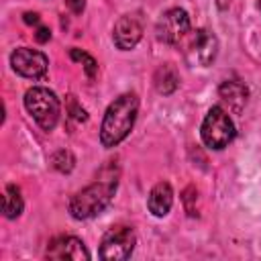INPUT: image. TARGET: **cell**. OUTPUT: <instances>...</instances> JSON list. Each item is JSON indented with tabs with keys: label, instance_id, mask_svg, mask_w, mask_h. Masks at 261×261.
I'll return each instance as SVG.
<instances>
[{
	"label": "cell",
	"instance_id": "obj_1",
	"mask_svg": "<svg viewBox=\"0 0 261 261\" xmlns=\"http://www.w3.org/2000/svg\"><path fill=\"white\" fill-rule=\"evenodd\" d=\"M137 112H139V98L135 94L118 96L104 112L100 126V143L104 147H116L120 141H124L135 126Z\"/></svg>",
	"mask_w": 261,
	"mask_h": 261
},
{
	"label": "cell",
	"instance_id": "obj_2",
	"mask_svg": "<svg viewBox=\"0 0 261 261\" xmlns=\"http://www.w3.org/2000/svg\"><path fill=\"white\" fill-rule=\"evenodd\" d=\"M114 192H116V177L114 175L102 177L69 198V204H67L69 214L77 220L94 218L112 202Z\"/></svg>",
	"mask_w": 261,
	"mask_h": 261
},
{
	"label": "cell",
	"instance_id": "obj_3",
	"mask_svg": "<svg viewBox=\"0 0 261 261\" xmlns=\"http://www.w3.org/2000/svg\"><path fill=\"white\" fill-rule=\"evenodd\" d=\"M24 108L43 130H53L59 120V114H61L59 98L49 88H41V86L27 90Z\"/></svg>",
	"mask_w": 261,
	"mask_h": 261
},
{
	"label": "cell",
	"instance_id": "obj_4",
	"mask_svg": "<svg viewBox=\"0 0 261 261\" xmlns=\"http://www.w3.org/2000/svg\"><path fill=\"white\" fill-rule=\"evenodd\" d=\"M234 122L222 106H212L202 120L200 137L208 149H224L234 139Z\"/></svg>",
	"mask_w": 261,
	"mask_h": 261
},
{
	"label": "cell",
	"instance_id": "obj_5",
	"mask_svg": "<svg viewBox=\"0 0 261 261\" xmlns=\"http://www.w3.org/2000/svg\"><path fill=\"white\" fill-rule=\"evenodd\" d=\"M137 245V234L130 226H114L110 228L100 243V259L106 261H124L133 255V249Z\"/></svg>",
	"mask_w": 261,
	"mask_h": 261
},
{
	"label": "cell",
	"instance_id": "obj_6",
	"mask_svg": "<svg viewBox=\"0 0 261 261\" xmlns=\"http://www.w3.org/2000/svg\"><path fill=\"white\" fill-rule=\"evenodd\" d=\"M216 53H218V41H216V37L210 31L198 29L192 35L186 37L184 55H186L190 65L206 67V65H210L214 61Z\"/></svg>",
	"mask_w": 261,
	"mask_h": 261
},
{
	"label": "cell",
	"instance_id": "obj_7",
	"mask_svg": "<svg viewBox=\"0 0 261 261\" xmlns=\"http://www.w3.org/2000/svg\"><path fill=\"white\" fill-rule=\"evenodd\" d=\"M190 33V16L184 8H169L161 14L155 24V35L165 45H175L184 41Z\"/></svg>",
	"mask_w": 261,
	"mask_h": 261
},
{
	"label": "cell",
	"instance_id": "obj_8",
	"mask_svg": "<svg viewBox=\"0 0 261 261\" xmlns=\"http://www.w3.org/2000/svg\"><path fill=\"white\" fill-rule=\"evenodd\" d=\"M10 65L12 69L29 80H39L47 73L49 67V59L45 53L37 51V49H29V47H20L16 51H12L10 55Z\"/></svg>",
	"mask_w": 261,
	"mask_h": 261
},
{
	"label": "cell",
	"instance_id": "obj_9",
	"mask_svg": "<svg viewBox=\"0 0 261 261\" xmlns=\"http://www.w3.org/2000/svg\"><path fill=\"white\" fill-rule=\"evenodd\" d=\"M141 37H143V24H141V18L137 14L120 16L112 29V41L122 51L133 49L141 41Z\"/></svg>",
	"mask_w": 261,
	"mask_h": 261
},
{
	"label": "cell",
	"instance_id": "obj_10",
	"mask_svg": "<svg viewBox=\"0 0 261 261\" xmlns=\"http://www.w3.org/2000/svg\"><path fill=\"white\" fill-rule=\"evenodd\" d=\"M47 259H71V261H86L90 259V253L86 249V245L77 239V237H71V234H63V237H57L49 243V249H47Z\"/></svg>",
	"mask_w": 261,
	"mask_h": 261
},
{
	"label": "cell",
	"instance_id": "obj_11",
	"mask_svg": "<svg viewBox=\"0 0 261 261\" xmlns=\"http://www.w3.org/2000/svg\"><path fill=\"white\" fill-rule=\"evenodd\" d=\"M171 204H173V190L167 181H159L153 186V190L149 192V198H147V206H149V212L157 218L165 216L169 210H171Z\"/></svg>",
	"mask_w": 261,
	"mask_h": 261
},
{
	"label": "cell",
	"instance_id": "obj_12",
	"mask_svg": "<svg viewBox=\"0 0 261 261\" xmlns=\"http://www.w3.org/2000/svg\"><path fill=\"white\" fill-rule=\"evenodd\" d=\"M218 94H220L222 102H226L228 108H232L234 112H239V110L247 104V96H249L247 88H245L241 82H237V80H226V82L218 88Z\"/></svg>",
	"mask_w": 261,
	"mask_h": 261
},
{
	"label": "cell",
	"instance_id": "obj_13",
	"mask_svg": "<svg viewBox=\"0 0 261 261\" xmlns=\"http://www.w3.org/2000/svg\"><path fill=\"white\" fill-rule=\"evenodd\" d=\"M153 86L159 94L167 96V94H173L179 86V75L175 71V67L171 63H163L155 69V75H153Z\"/></svg>",
	"mask_w": 261,
	"mask_h": 261
},
{
	"label": "cell",
	"instance_id": "obj_14",
	"mask_svg": "<svg viewBox=\"0 0 261 261\" xmlns=\"http://www.w3.org/2000/svg\"><path fill=\"white\" fill-rule=\"evenodd\" d=\"M22 206H24V202H22L20 190H18L16 186H8V188L4 190V196H2V212H4V216H6V218H16V216H20Z\"/></svg>",
	"mask_w": 261,
	"mask_h": 261
},
{
	"label": "cell",
	"instance_id": "obj_15",
	"mask_svg": "<svg viewBox=\"0 0 261 261\" xmlns=\"http://www.w3.org/2000/svg\"><path fill=\"white\" fill-rule=\"evenodd\" d=\"M69 55H71L73 61H80V63L84 65L88 77H94V75H96V71H98V63H96V59H94L92 55H88V53H84V51H80V49H71Z\"/></svg>",
	"mask_w": 261,
	"mask_h": 261
},
{
	"label": "cell",
	"instance_id": "obj_16",
	"mask_svg": "<svg viewBox=\"0 0 261 261\" xmlns=\"http://www.w3.org/2000/svg\"><path fill=\"white\" fill-rule=\"evenodd\" d=\"M73 163H75V159H73V155H71L69 151H57V153L51 157V165H53L57 171H63V173L71 171Z\"/></svg>",
	"mask_w": 261,
	"mask_h": 261
},
{
	"label": "cell",
	"instance_id": "obj_17",
	"mask_svg": "<svg viewBox=\"0 0 261 261\" xmlns=\"http://www.w3.org/2000/svg\"><path fill=\"white\" fill-rule=\"evenodd\" d=\"M65 6L73 12V14H82L86 8V0H65Z\"/></svg>",
	"mask_w": 261,
	"mask_h": 261
},
{
	"label": "cell",
	"instance_id": "obj_18",
	"mask_svg": "<svg viewBox=\"0 0 261 261\" xmlns=\"http://www.w3.org/2000/svg\"><path fill=\"white\" fill-rule=\"evenodd\" d=\"M35 37H37V41H39V43H47V41L51 39V31H49L47 27H39Z\"/></svg>",
	"mask_w": 261,
	"mask_h": 261
},
{
	"label": "cell",
	"instance_id": "obj_19",
	"mask_svg": "<svg viewBox=\"0 0 261 261\" xmlns=\"http://www.w3.org/2000/svg\"><path fill=\"white\" fill-rule=\"evenodd\" d=\"M24 22L27 24H37L39 22V14L37 12H27L24 14Z\"/></svg>",
	"mask_w": 261,
	"mask_h": 261
},
{
	"label": "cell",
	"instance_id": "obj_20",
	"mask_svg": "<svg viewBox=\"0 0 261 261\" xmlns=\"http://www.w3.org/2000/svg\"><path fill=\"white\" fill-rule=\"evenodd\" d=\"M257 8H259V12H261V0H259V2H257Z\"/></svg>",
	"mask_w": 261,
	"mask_h": 261
}]
</instances>
